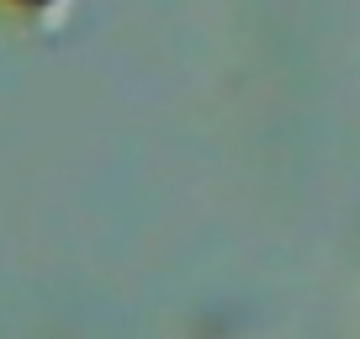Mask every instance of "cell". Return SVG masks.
Listing matches in <instances>:
<instances>
[{"instance_id": "1", "label": "cell", "mask_w": 360, "mask_h": 339, "mask_svg": "<svg viewBox=\"0 0 360 339\" xmlns=\"http://www.w3.org/2000/svg\"><path fill=\"white\" fill-rule=\"evenodd\" d=\"M27 6H32V0H27Z\"/></svg>"}]
</instances>
